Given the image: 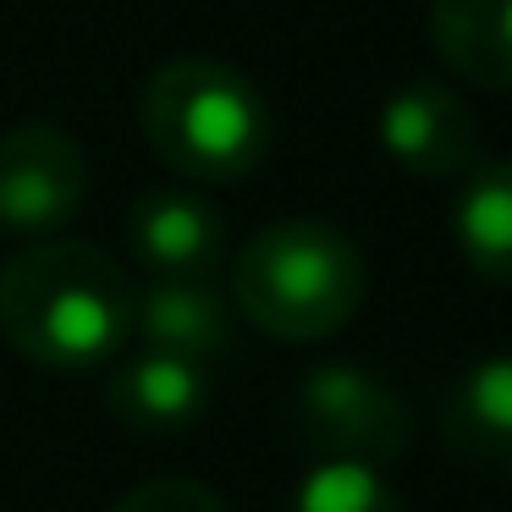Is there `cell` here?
Returning a JSON list of instances; mask_svg holds the SVG:
<instances>
[{
    "instance_id": "obj_3",
    "label": "cell",
    "mask_w": 512,
    "mask_h": 512,
    "mask_svg": "<svg viewBox=\"0 0 512 512\" xmlns=\"http://www.w3.org/2000/svg\"><path fill=\"white\" fill-rule=\"evenodd\" d=\"M144 144L188 182H237L270 149V105L221 61H166L138 94Z\"/></svg>"
},
{
    "instance_id": "obj_12",
    "label": "cell",
    "mask_w": 512,
    "mask_h": 512,
    "mask_svg": "<svg viewBox=\"0 0 512 512\" xmlns=\"http://www.w3.org/2000/svg\"><path fill=\"white\" fill-rule=\"evenodd\" d=\"M452 232L463 259L496 287H512V160L474 171L457 199Z\"/></svg>"
},
{
    "instance_id": "obj_14",
    "label": "cell",
    "mask_w": 512,
    "mask_h": 512,
    "mask_svg": "<svg viewBox=\"0 0 512 512\" xmlns=\"http://www.w3.org/2000/svg\"><path fill=\"white\" fill-rule=\"evenodd\" d=\"M111 512H226V501L199 479H149V485L127 490Z\"/></svg>"
},
{
    "instance_id": "obj_6",
    "label": "cell",
    "mask_w": 512,
    "mask_h": 512,
    "mask_svg": "<svg viewBox=\"0 0 512 512\" xmlns=\"http://www.w3.org/2000/svg\"><path fill=\"white\" fill-rule=\"evenodd\" d=\"M380 144L413 177H468L479 160V127L474 111L457 100L446 83H402L380 111Z\"/></svg>"
},
{
    "instance_id": "obj_13",
    "label": "cell",
    "mask_w": 512,
    "mask_h": 512,
    "mask_svg": "<svg viewBox=\"0 0 512 512\" xmlns=\"http://www.w3.org/2000/svg\"><path fill=\"white\" fill-rule=\"evenodd\" d=\"M292 512H402L397 490L364 463H320L303 479Z\"/></svg>"
},
{
    "instance_id": "obj_11",
    "label": "cell",
    "mask_w": 512,
    "mask_h": 512,
    "mask_svg": "<svg viewBox=\"0 0 512 512\" xmlns=\"http://www.w3.org/2000/svg\"><path fill=\"white\" fill-rule=\"evenodd\" d=\"M441 430L474 463H512V353L479 358L452 380Z\"/></svg>"
},
{
    "instance_id": "obj_5",
    "label": "cell",
    "mask_w": 512,
    "mask_h": 512,
    "mask_svg": "<svg viewBox=\"0 0 512 512\" xmlns=\"http://www.w3.org/2000/svg\"><path fill=\"white\" fill-rule=\"evenodd\" d=\"M89 193L83 149L50 122L0 133V226L23 237H56Z\"/></svg>"
},
{
    "instance_id": "obj_10",
    "label": "cell",
    "mask_w": 512,
    "mask_h": 512,
    "mask_svg": "<svg viewBox=\"0 0 512 512\" xmlns=\"http://www.w3.org/2000/svg\"><path fill=\"white\" fill-rule=\"evenodd\" d=\"M435 56L474 89H512V0H430Z\"/></svg>"
},
{
    "instance_id": "obj_8",
    "label": "cell",
    "mask_w": 512,
    "mask_h": 512,
    "mask_svg": "<svg viewBox=\"0 0 512 512\" xmlns=\"http://www.w3.org/2000/svg\"><path fill=\"white\" fill-rule=\"evenodd\" d=\"M105 408L116 424L144 435H177L204 419L210 408V364L171 353H138L105 380Z\"/></svg>"
},
{
    "instance_id": "obj_2",
    "label": "cell",
    "mask_w": 512,
    "mask_h": 512,
    "mask_svg": "<svg viewBox=\"0 0 512 512\" xmlns=\"http://www.w3.org/2000/svg\"><path fill=\"white\" fill-rule=\"evenodd\" d=\"M364 254L325 221H276L243 243L232 298L265 336L320 342L342 331L364 303Z\"/></svg>"
},
{
    "instance_id": "obj_7",
    "label": "cell",
    "mask_w": 512,
    "mask_h": 512,
    "mask_svg": "<svg viewBox=\"0 0 512 512\" xmlns=\"http://www.w3.org/2000/svg\"><path fill=\"white\" fill-rule=\"evenodd\" d=\"M127 248L155 281H210L226 259V226L193 193L155 188L127 210Z\"/></svg>"
},
{
    "instance_id": "obj_4",
    "label": "cell",
    "mask_w": 512,
    "mask_h": 512,
    "mask_svg": "<svg viewBox=\"0 0 512 512\" xmlns=\"http://www.w3.org/2000/svg\"><path fill=\"white\" fill-rule=\"evenodd\" d=\"M292 419H298V435L325 463L386 468L413 441V419L397 402V391L353 364L309 369L298 397H292Z\"/></svg>"
},
{
    "instance_id": "obj_1",
    "label": "cell",
    "mask_w": 512,
    "mask_h": 512,
    "mask_svg": "<svg viewBox=\"0 0 512 512\" xmlns=\"http://www.w3.org/2000/svg\"><path fill=\"white\" fill-rule=\"evenodd\" d=\"M0 336L39 369L89 375L133 336V281L89 243H28L0 265Z\"/></svg>"
},
{
    "instance_id": "obj_9",
    "label": "cell",
    "mask_w": 512,
    "mask_h": 512,
    "mask_svg": "<svg viewBox=\"0 0 512 512\" xmlns=\"http://www.w3.org/2000/svg\"><path fill=\"white\" fill-rule=\"evenodd\" d=\"M133 331L149 353L210 364L232 342V303L210 281H149L133 292Z\"/></svg>"
}]
</instances>
